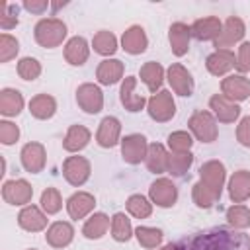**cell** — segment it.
I'll use <instances>...</instances> for the list:
<instances>
[{"mask_svg": "<svg viewBox=\"0 0 250 250\" xmlns=\"http://www.w3.org/2000/svg\"><path fill=\"white\" fill-rule=\"evenodd\" d=\"M35 41L45 49L59 47L66 37V23L59 18H43L33 27Z\"/></svg>", "mask_w": 250, "mask_h": 250, "instance_id": "obj_1", "label": "cell"}, {"mask_svg": "<svg viewBox=\"0 0 250 250\" xmlns=\"http://www.w3.org/2000/svg\"><path fill=\"white\" fill-rule=\"evenodd\" d=\"M188 127L193 133V137L201 143H213L219 137V127H217V119L211 111H195L191 113V117L188 119Z\"/></svg>", "mask_w": 250, "mask_h": 250, "instance_id": "obj_2", "label": "cell"}, {"mask_svg": "<svg viewBox=\"0 0 250 250\" xmlns=\"http://www.w3.org/2000/svg\"><path fill=\"white\" fill-rule=\"evenodd\" d=\"M146 111L150 115V119L158 121V123H166L176 115V102L172 92L168 90H160L156 94H152L146 102Z\"/></svg>", "mask_w": 250, "mask_h": 250, "instance_id": "obj_3", "label": "cell"}, {"mask_svg": "<svg viewBox=\"0 0 250 250\" xmlns=\"http://www.w3.org/2000/svg\"><path fill=\"white\" fill-rule=\"evenodd\" d=\"M148 143L141 133H131L121 139V156L127 164H141L146 158Z\"/></svg>", "mask_w": 250, "mask_h": 250, "instance_id": "obj_4", "label": "cell"}, {"mask_svg": "<svg viewBox=\"0 0 250 250\" xmlns=\"http://www.w3.org/2000/svg\"><path fill=\"white\" fill-rule=\"evenodd\" d=\"M90 172H92L90 160L84 158V156H68L62 162V176L74 188L84 186L88 182V178H90Z\"/></svg>", "mask_w": 250, "mask_h": 250, "instance_id": "obj_5", "label": "cell"}, {"mask_svg": "<svg viewBox=\"0 0 250 250\" xmlns=\"http://www.w3.org/2000/svg\"><path fill=\"white\" fill-rule=\"evenodd\" d=\"M166 78H168V82H170L174 94L184 96V98H186V96L189 98V96L193 94L195 82H193L191 72H189L184 64H180V62H172V64L168 66V70H166Z\"/></svg>", "mask_w": 250, "mask_h": 250, "instance_id": "obj_6", "label": "cell"}, {"mask_svg": "<svg viewBox=\"0 0 250 250\" xmlns=\"http://www.w3.org/2000/svg\"><path fill=\"white\" fill-rule=\"evenodd\" d=\"M76 104L86 113H92V115L100 113L104 107V94H102L100 86H96L92 82L80 84L76 90Z\"/></svg>", "mask_w": 250, "mask_h": 250, "instance_id": "obj_7", "label": "cell"}, {"mask_svg": "<svg viewBox=\"0 0 250 250\" xmlns=\"http://www.w3.org/2000/svg\"><path fill=\"white\" fill-rule=\"evenodd\" d=\"M33 197V188L27 180H8L2 186V199L10 205H27Z\"/></svg>", "mask_w": 250, "mask_h": 250, "instance_id": "obj_8", "label": "cell"}, {"mask_svg": "<svg viewBox=\"0 0 250 250\" xmlns=\"http://www.w3.org/2000/svg\"><path fill=\"white\" fill-rule=\"evenodd\" d=\"M148 199L158 207H172L178 201V188L170 178H156L148 188Z\"/></svg>", "mask_w": 250, "mask_h": 250, "instance_id": "obj_9", "label": "cell"}, {"mask_svg": "<svg viewBox=\"0 0 250 250\" xmlns=\"http://www.w3.org/2000/svg\"><path fill=\"white\" fill-rule=\"evenodd\" d=\"M20 160L25 172L39 174L47 164V152L41 143H25L20 152Z\"/></svg>", "mask_w": 250, "mask_h": 250, "instance_id": "obj_10", "label": "cell"}, {"mask_svg": "<svg viewBox=\"0 0 250 250\" xmlns=\"http://www.w3.org/2000/svg\"><path fill=\"white\" fill-rule=\"evenodd\" d=\"M225 178H227V170H225V164L219 160H207L199 168V180L209 189H213L217 195H221V191H223Z\"/></svg>", "mask_w": 250, "mask_h": 250, "instance_id": "obj_11", "label": "cell"}, {"mask_svg": "<svg viewBox=\"0 0 250 250\" xmlns=\"http://www.w3.org/2000/svg\"><path fill=\"white\" fill-rule=\"evenodd\" d=\"M221 94L232 102H244L250 98V78L244 74H229L221 80Z\"/></svg>", "mask_w": 250, "mask_h": 250, "instance_id": "obj_12", "label": "cell"}, {"mask_svg": "<svg viewBox=\"0 0 250 250\" xmlns=\"http://www.w3.org/2000/svg\"><path fill=\"white\" fill-rule=\"evenodd\" d=\"M244 33H246L244 21H242L238 16H230V18H227V21L223 23V31H221V35H219L213 43H215L217 49H229V47L236 45V43L244 37Z\"/></svg>", "mask_w": 250, "mask_h": 250, "instance_id": "obj_13", "label": "cell"}, {"mask_svg": "<svg viewBox=\"0 0 250 250\" xmlns=\"http://www.w3.org/2000/svg\"><path fill=\"white\" fill-rule=\"evenodd\" d=\"M209 107H211V113L215 115V119L221 123H234L240 117V105L223 94L211 96Z\"/></svg>", "mask_w": 250, "mask_h": 250, "instance_id": "obj_14", "label": "cell"}, {"mask_svg": "<svg viewBox=\"0 0 250 250\" xmlns=\"http://www.w3.org/2000/svg\"><path fill=\"white\" fill-rule=\"evenodd\" d=\"M96 143L102 148H111L117 143H121V123L117 117L107 115L100 121L98 131H96Z\"/></svg>", "mask_w": 250, "mask_h": 250, "instance_id": "obj_15", "label": "cell"}, {"mask_svg": "<svg viewBox=\"0 0 250 250\" xmlns=\"http://www.w3.org/2000/svg\"><path fill=\"white\" fill-rule=\"evenodd\" d=\"M119 100L123 104V107L131 113L141 111L146 105L145 96L137 94V78L135 76H125L121 82V90H119Z\"/></svg>", "mask_w": 250, "mask_h": 250, "instance_id": "obj_16", "label": "cell"}, {"mask_svg": "<svg viewBox=\"0 0 250 250\" xmlns=\"http://www.w3.org/2000/svg\"><path fill=\"white\" fill-rule=\"evenodd\" d=\"M189 29H191V37H195L197 41H215L223 31V21L215 16H207L195 20L189 25Z\"/></svg>", "mask_w": 250, "mask_h": 250, "instance_id": "obj_17", "label": "cell"}, {"mask_svg": "<svg viewBox=\"0 0 250 250\" xmlns=\"http://www.w3.org/2000/svg\"><path fill=\"white\" fill-rule=\"evenodd\" d=\"M234 64H236V57L230 49H215L205 59V66L213 76H225L230 68H234Z\"/></svg>", "mask_w": 250, "mask_h": 250, "instance_id": "obj_18", "label": "cell"}, {"mask_svg": "<svg viewBox=\"0 0 250 250\" xmlns=\"http://www.w3.org/2000/svg\"><path fill=\"white\" fill-rule=\"evenodd\" d=\"M94 207H96V197L88 191H76L66 199L68 217L74 219V221L84 219L86 215H90L94 211Z\"/></svg>", "mask_w": 250, "mask_h": 250, "instance_id": "obj_19", "label": "cell"}, {"mask_svg": "<svg viewBox=\"0 0 250 250\" xmlns=\"http://www.w3.org/2000/svg\"><path fill=\"white\" fill-rule=\"evenodd\" d=\"M148 47V37L141 25H131L121 35V49L129 55H141Z\"/></svg>", "mask_w": 250, "mask_h": 250, "instance_id": "obj_20", "label": "cell"}, {"mask_svg": "<svg viewBox=\"0 0 250 250\" xmlns=\"http://www.w3.org/2000/svg\"><path fill=\"white\" fill-rule=\"evenodd\" d=\"M18 225L27 232H39L47 229V213L37 205H25L18 215Z\"/></svg>", "mask_w": 250, "mask_h": 250, "instance_id": "obj_21", "label": "cell"}, {"mask_svg": "<svg viewBox=\"0 0 250 250\" xmlns=\"http://www.w3.org/2000/svg\"><path fill=\"white\" fill-rule=\"evenodd\" d=\"M72 238H74V227L68 221H57L45 232V240L51 248H66L72 242Z\"/></svg>", "mask_w": 250, "mask_h": 250, "instance_id": "obj_22", "label": "cell"}, {"mask_svg": "<svg viewBox=\"0 0 250 250\" xmlns=\"http://www.w3.org/2000/svg\"><path fill=\"white\" fill-rule=\"evenodd\" d=\"M189 39H191V29L189 25L176 21L170 25L168 29V41H170V49L176 57H184L189 51Z\"/></svg>", "mask_w": 250, "mask_h": 250, "instance_id": "obj_23", "label": "cell"}, {"mask_svg": "<svg viewBox=\"0 0 250 250\" xmlns=\"http://www.w3.org/2000/svg\"><path fill=\"white\" fill-rule=\"evenodd\" d=\"M123 72H125V66L119 59H104L96 68V78L100 84L111 86L123 80Z\"/></svg>", "mask_w": 250, "mask_h": 250, "instance_id": "obj_24", "label": "cell"}, {"mask_svg": "<svg viewBox=\"0 0 250 250\" xmlns=\"http://www.w3.org/2000/svg\"><path fill=\"white\" fill-rule=\"evenodd\" d=\"M90 57V47H88V41L80 35H74L66 41L64 45V59L68 64L72 66H82Z\"/></svg>", "mask_w": 250, "mask_h": 250, "instance_id": "obj_25", "label": "cell"}, {"mask_svg": "<svg viewBox=\"0 0 250 250\" xmlns=\"http://www.w3.org/2000/svg\"><path fill=\"white\" fill-rule=\"evenodd\" d=\"M229 197L232 203H242L250 197V172L238 170L229 180Z\"/></svg>", "mask_w": 250, "mask_h": 250, "instance_id": "obj_26", "label": "cell"}, {"mask_svg": "<svg viewBox=\"0 0 250 250\" xmlns=\"http://www.w3.org/2000/svg\"><path fill=\"white\" fill-rule=\"evenodd\" d=\"M90 139H92V133H90L88 127H84V125H70L66 135H64L62 148L66 152H78V150L88 146Z\"/></svg>", "mask_w": 250, "mask_h": 250, "instance_id": "obj_27", "label": "cell"}, {"mask_svg": "<svg viewBox=\"0 0 250 250\" xmlns=\"http://www.w3.org/2000/svg\"><path fill=\"white\" fill-rule=\"evenodd\" d=\"M23 109V96L16 88L0 90V113L4 117H16Z\"/></svg>", "mask_w": 250, "mask_h": 250, "instance_id": "obj_28", "label": "cell"}, {"mask_svg": "<svg viewBox=\"0 0 250 250\" xmlns=\"http://www.w3.org/2000/svg\"><path fill=\"white\" fill-rule=\"evenodd\" d=\"M139 76H141V82H145V86L152 94L160 92V86L164 82V68H162L160 62H154V61L145 62L141 66V70H139Z\"/></svg>", "mask_w": 250, "mask_h": 250, "instance_id": "obj_29", "label": "cell"}, {"mask_svg": "<svg viewBox=\"0 0 250 250\" xmlns=\"http://www.w3.org/2000/svg\"><path fill=\"white\" fill-rule=\"evenodd\" d=\"M57 111V100L49 94H37L29 100V113L35 117V119H51Z\"/></svg>", "mask_w": 250, "mask_h": 250, "instance_id": "obj_30", "label": "cell"}, {"mask_svg": "<svg viewBox=\"0 0 250 250\" xmlns=\"http://www.w3.org/2000/svg\"><path fill=\"white\" fill-rule=\"evenodd\" d=\"M168 154L170 152L164 148V145H160V143L148 145V152H146V158H145L148 172H152V174H164L168 170Z\"/></svg>", "mask_w": 250, "mask_h": 250, "instance_id": "obj_31", "label": "cell"}, {"mask_svg": "<svg viewBox=\"0 0 250 250\" xmlns=\"http://www.w3.org/2000/svg\"><path fill=\"white\" fill-rule=\"evenodd\" d=\"M107 229H109V217L105 213H94L90 215V219H86L82 227V234L90 240H98L107 232Z\"/></svg>", "mask_w": 250, "mask_h": 250, "instance_id": "obj_32", "label": "cell"}, {"mask_svg": "<svg viewBox=\"0 0 250 250\" xmlns=\"http://www.w3.org/2000/svg\"><path fill=\"white\" fill-rule=\"evenodd\" d=\"M92 47H94V51H96L98 55H102V57H111V55L117 51V37H115L111 31L102 29V31H98V33L94 35Z\"/></svg>", "mask_w": 250, "mask_h": 250, "instance_id": "obj_33", "label": "cell"}, {"mask_svg": "<svg viewBox=\"0 0 250 250\" xmlns=\"http://www.w3.org/2000/svg\"><path fill=\"white\" fill-rule=\"evenodd\" d=\"M135 234L133 227H131V219L125 213H115L111 217V236L117 242H127L131 240V236Z\"/></svg>", "mask_w": 250, "mask_h": 250, "instance_id": "obj_34", "label": "cell"}, {"mask_svg": "<svg viewBox=\"0 0 250 250\" xmlns=\"http://www.w3.org/2000/svg\"><path fill=\"white\" fill-rule=\"evenodd\" d=\"M221 195H217L213 189H209L201 180L197 184H193V189H191V199L193 203L199 207V209H209L213 207L217 201H219Z\"/></svg>", "mask_w": 250, "mask_h": 250, "instance_id": "obj_35", "label": "cell"}, {"mask_svg": "<svg viewBox=\"0 0 250 250\" xmlns=\"http://www.w3.org/2000/svg\"><path fill=\"white\" fill-rule=\"evenodd\" d=\"M125 207H127L129 215H133L135 219H146V217H150V213H152V201L146 199V197L141 195V193H133V195L127 199Z\"/></svg>", "mask_w": 250, "mask_h": 250, "instance_id": "obj_36", "label": "cell"}, {"mask_svg": "<svg viewBox=\"0 0 250 250\" xmlns=\"http://www.w3.org/2000/svg\"><path fill=\"white\" fill-rule=\"evenodd\" d=\"M193 164L191 152H170L168 154V170L172 176H184Z\"/></svg>", "mask_w": 250, "mask_h": 250, "instance_id": "obj_37", "label": "cell"}, {"mask_svg": "<svg viewBox=\"0 0 250 250\" xmlns=\"http://www.w3.org/2000/svg\"><path fill=\"white\" fill-rule=\"evenodd\" d=\"M135 238H137L139 244L145 246V248H158L160 242H162V230H160V229H154V227L139 225V227L135 229Z\"/></svg>", "mask_w": 250, "mask_h": 250, "instance_id": "obj_38", "label": "cell"}, {"mask_svg": "<svg viewBox=\"0 0 250 250\" xmlns=\"http://www.w3.org/2000/svg\"><path fill=\"white\" fill-rule=\"evenodd\" d=\"M227 221L234 229H248L250 227V209L246 205H230L227 209Z\"/></svg>", "mask_w": 250, "mask_h": 250, "instance_id": "obj_39", "label": "cell"}, {"mask_svg": "<svg viewBox=\"0 0 250 250\" xmlns=\"http://www.w3.org/2000/svg\"><path fill=\"white\" fill-rule=\"evenodd\" d=\"M39 203H41V209L47 215H55L62 207V197H61V193H59L57 188H47V189H43Z\"/></svg>", "mask_w": 250, "mask_h": 250, "instance_id": "obj_40", "label": "cell"}, {"mask_svg": "<svg viewBox=\"0 0 250 250\" xmlns=\"http://www.w3.org/2000/svg\"><path fill=\"white\" fill-rule=\"evenodd\" d=\"M16 70H18L20 78H23V80H35L41 74V62L37 59H33V57H23V59L18 61Z\"/></svg>", "mask_w": 250, "mask_h": 250, "instance_id": "obj_41", "label": "cell"}, {"mask_svg": "<svg viewBox=\"0 0 250 250\" xmlns=\"http://www.w3.org/2000/svg\"><path fill=\"white\" fill-rule=\"evenodd\" d=\"M193 139L188 131H174L168 135V148L170 152H189Z\"/></svg>", "mask_w": 250, "mask_h": 250, "instance_id": "obj_42", "label": "cell"}, {"mask_svg": "<svg viewBox=\"0 0 250 250\" xmlns=\"http://www.w3.org/2000/svg\"><path fill=\"white\" fill-rule=\"evenodd\" d=\"M20 51V43L14 35L10 33H2L0 35V62H8L12 61Z\"/></svg>", "mask_w": 250, "mask_h": 250, "instance_id": "obj_43", "label": "cell"}, {"mask_svg": "<svg viewBox=\"0 0 250 250\" xmlns=\"http://www.w3.org/2000/svg\"><path fill=\"white\" fill-rule=\"evenodd\" d=\"M20 139V127L12 121H0V143L2 145H14Z\"/></svg>", "mask_w": 250, "mask_h": 250, "instance_id": "obj_44", "label": "cell"}, {"mask_svg": "<svg viewBox=\"0 0 250 250\" xmlns=\"http://www.w3.org/2000/svg\"><path fill=\"white\" fill-rule=\"evenodd\" d=\"M16 25H18V6L4 2V6H2V16H0V27H2L4 31H8V29H12V27H16Z\"/></svg>", "mask_w": 250, "mask_h": 250, "instance_id": "obj_45", "label": "cell"}, {"mask_svg": "<svg viewBox=\"0 0 250 250\" xmlns=\"http://www.w3.org/2000/svg\"><path fill=\"white\" fill-rule=\"evenodd\" d=\"M234 68L238 70V74L250 72V41L240 43L238 53H236V64H234Z\"/></svg>", "mask_w": 250, "mask_h": 250, "instance_id": "obj_46", "label": "cell"}, {"mask_svg": "<svg viewBox=\"0 0 250 250\" xmlns=\"http://www.w3.org/2000/svg\"><path fill=\"white\" fill-rule=\"evenodd\" d=\"M236 141L242 146L250 148V115H246V117L240 119L238 127H236Z\"/></svg>", "mask_w": 250, "mask_h": 250, "instance_id": "obj_47", "label": "cell"}, {"mask_svg": "<svg viewBox=\"0 0 250 250\" xmlns=\"http://www.w3.org/2000/svg\"><path fill=\"white\" fill-rule=\"evenodd\" d=\"M49 6H51V4H49L47 0H25V2H23V8H25L27 12H31V14H43Z\"/></svg>", "mask_w": 250, "mask_h": 250, "instance_id": "obj_48", "label": "cell"}, {"mask_svg": "<svg viewBox=\"0 0 250 250\" xmlns=\"http://www.w3.org/2000/svg\"><path fill=\"white\" fill-rule=\"evenodd\" d=\"M158 250H180V248H178L176 244H172V242H170V244H164V246H162V248H158Z\"/></svg>", "mask_w": 250, "mask_h": 250, "instance_id": "obj_49", "label": "cell"}, {"mask_svg": "<svg viewBox=\"0 0 250 250\" xmlns=\"http://www.w3.org/2000/svg\"><path fill=\"white\" fill-rule=\"evenodd\" d=\"M29 250H37V248H29Z\"/></svg>", "mask_w": 250, "mask_h": 250, "instance_id": "obj_50", "label": "cell"}]
</instances>
